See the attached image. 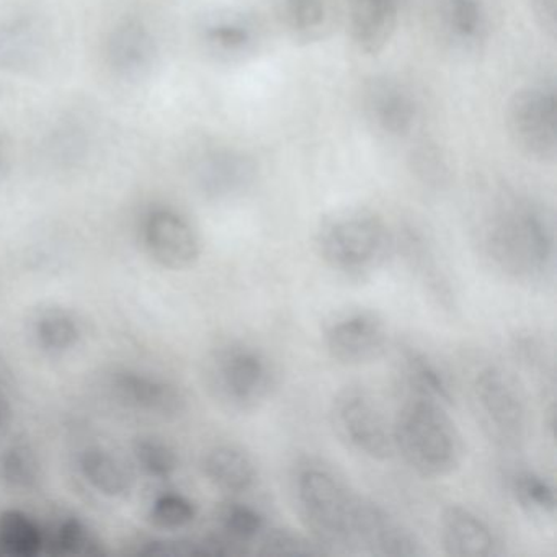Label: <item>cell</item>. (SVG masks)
Returning <instances> with one entry per match:
<instances>
[{"label":"cell","mask_w":557,"mask_h":557,"mask_svg":"<svg viewBox=\"0 0 557 557\" xmlns=\"http://www.w3.org/2000/svg\"><path fill=\"white\" fill-rule=\"evenodd\" d=\"M331 423L338 438L358 455L373 461H386L396 453L393 423L363 387H345L334 397Z\"/></svg>","instance_id":"obj_7"},{"label":"cell","mask_w":557,"mask_h":557,"mask_svg":"<svg viewBox=\"0 0 557 557\" xmlns=\"http://www.w3.org/2000/svg\"><path fill=\"white\" fill-rule=\"evenodd\" d=\"M0 478L15 491H32L40 481V461L28 445H14L0 456Z\"/></svg>","instance_id":"obj_28"},{"label":"cell","mask_w":557,"mask_h":557,"mask_svg":"<svg viewBox=\"0 0 557 557\" xmlns=\"http://www.w3.org/2000/svg\"><path fill=\"white\" fill-rule=\"evenodd\" d=\"M295 491L299 515L324 553L357 549L358 497L332 472L322 468L302 469L296 478Z\"/></svg>","instance_id":"obj_4"},{"label":"cell","mask_w":557,"mask_h":557,"mask_svg":"<svg viewBox=\"0 0 557 557\" xmlns=\"http://www.w3.org/2000/svg\"><path fill=\"white\" fill-rule=\"evenodd\" d=\"M208 386L234 412L259 409L276 386L272 360L252 345L231 344L214 351L207 370Z\"/></svg>","instance_id":"obj_5"},{"label":"cell","mask_w":557,"mask_h":557,"mask_svg":"<svg viewBox=\"0 0 557 557\" xmlns=\"http://www.w3.org/2000/svg\"><path fill=\"white\" fill-rule=\"evenodd\" d=\"M57 546L61 553L84 554L92 553V534L79 518H66L57 531Z\"/></svg>","instance_id":"obj_33"},{"label":"cell","mask_w":557,"mask_h":557,"mask_svg":"<svg viewBox=\"0 0 557 557\" xmlns=\"http://www.w3.org/2000/svg\"><path fill=\"white\" fill-rule=\"evenodd\" d=\"M394 451L423 479H443L461 466L465 443L445 406L407 396L393 422Z\"/></svg>","instance_id":"obj_2"},{"label":"cell","mask_w":557,"mask_h":557,"mask_svg":"<svg viewBox=\"0 0 557 557\" xmlns=\"http://www.w3.org/2000/svg\"><path fill=\"white\" fill-rule=\"evenodd\" d=\"M364 120L386 139L409 138L419 128L422 103L410 84L399 77L381 76L368 83L361 97Z\"/></svg>","instance_id":"obj_9"},{"label":"cell","mask_w":557,"mask_h":557,"mask_svg":"<svg viewBox=\"0 0 557 557\" xmlns=\"http://www.w3.org/2000/svg\"><path fill=\"white\" fill-rule=\"evenodd\" d=\"M205 51L221 63H243L259 51L262 28L252 15L236 9L213 12L198 32Z\"/></svg>","instance_id":"obj_14"},{"label":"cell","mask_w":557,"mask_h":557,"mask_svg":"<svg viewBox=\"0 0 557 557\" xmlns=\"http://www.w3.org/2000/svg\"><path fill=\"white\" fill-rule=\"evenodd\" d=\"M432 24L449 51L475 54L491 38V4L488 0H433Z\"/></svg>","instance_id":"obj_12"},{"label":"cell","mask_w":557,"mask_h":557,"mask_svg":"<svg viewBox=\"0 0 557 557\" xmlns=\"http://www.w3.org/2000/svg\"><path fill=\"white\" fill-rule=\"evenodd\" d=\"M513 495L518 505L534 517H553L556 511L553 485L534 472H520L513 479Z\"/></svg>","instance_id":"obj_29"},{"label":"cell","mask_w":557,"mask_h":557,"mask_svg":"<svg viewBox=\"0 0 557 557\" xmlns=\"http://www.w3.org/2000/svg\"><path fill=\"white\" fill-rule=\"evenodd\" d=\"M440 537L445 553L453 557L494 556V531L479 515L461 505H451L440 520Z\"/></svg>","instance_id":"obj_19"},{"label":"cell","mask_w":557,"mask_h":557,"mask_svg":"<svg viewBox=\"0 0 557 557\" xmlns=\"http://www.w3.org/2000/svg\"><path fill=\"white\" fill-rule=\"evenodd\" d=\"M47 28L30 12H17L0 22V67L22 70L32 66L44 53Z\"/></svg>","instance_id":"obj_21"},{"label":"cell","mask_w":557,"mask_h":557,"mask_svg":"<svg viewBox=\"0 0 557 557\" xmlns=\"http://www.w3.org/2000/svg\"><path fill=\"white\" fill-rule=\"evenodd\" d=\"M106 57L110 71L120 79H145L158 63L154 32L143 18H122L107 38Z\"/></svg>","instance_id":"obj_15"},{"label":"cell","mask_w":557,"mask_h":557,"mask_svg":"<svg viewBox=\"0 0 557 557\" xmlns=\"http://www.w3.org/2000/svg\"><path fill=\"white\" fill-rule=\"evenodd\" d=\"M400 371L409 396L433 400L445 407L453 404V389L445 373L426 355L417 350L404 351Z\"/></svg>","instance_id":"obj_23"},{"label":"cell","mask_w":557,"mask_h":557,"mask_svg":"<svg viewBox=\"0 0 557 557\" xmlns=\"http://www.w3.org/2000/svg\"><path fill=\"white\" fill-rule=\"evenodd\" d=\"M4 406H2V400H0V432H2V426H4Z\"/></svg>","instance_id":"obj_36"},{"label":"cell","mask_w":557,"mask_h":557,"mask_svg":"<svg viewBox=\"0 0 557 557\" xmlns=\"http://www.w3.org/2000/svg\"><path fill=\"white\" fill-rule=\"evenodd\" d=\"M79 468L86 481L107 497H125L135 484L125 462L106 449H86L81 455Z\"/></svg>","instance_id":"obj_24"},{"label":"cell","mask_w":557,"mask_h":557,"mask_svg":"<svg viewBox=\"0 0 557 557\" xmlns=\"http://www.w3.org/2000/svg\"><path fill=\"white\" fill-rule=\"evenodd\" d=\"M256 181V159L236 146H211L198 154L194 164L195 185L211 201L244 197Z\"/></svg>","instance_id":"obj_10"},{"label":"cell","mask_w":557,"mask_h":557,"mask_svg":"<svg viewBox=\"0 0 557 557\" xmlns=\"http://www.w3.org/2000/svg\"><path fill=\"white\" fill-rule=\"evenodd\" d=\"M146 253L168 270H187L197 263L201 240L185 214L168 205H152L139 220Z\"/></svg>","instance_id":"obj_8"},{"label":"cell","mask_w":557,"mask_h":557,"mask_svg":"<svg viewBox=\"0 0 557 557\" xmlns=\"http://www.w3.org/2000/svg\"><path fill=\"white\" fill-rule=\"evenodd\" d=\"M474 400L485 425L505 442H518L527 429V407L515 381L500 368L475 374Z\"/></svg>","instance_id":"obj_11"},{"label":"cell","mask_w":557,"mask_h":557,"mask_svg":"<svg viewBox=\"0 0 557 557\" xmlns=\"http://www.w3.org/2000/svg\"><path fill=\"white\" fill-rule=\"evenodd\" d=\"M355 541L357 549L376 556L412 557L423 554L416 534L410 533L383 507L363 498H358Z\"/></svg>","instance_id":"obj_17"},{"label":"cell","mask_w":557,"mask_h":557,"mask_svg":"<svg viewBox=\"0 0 557 557\" xmlns=\"http://www.w3.org/2000/svg\"><path fill=\"white\" fill-rule=\"evenodd\" d=\"M507 129L521 154L536 162L557 156V92L553 83L521 87L507 107Z\"/></svg>","instance_id":"obj_6"},{"label":"cell","mask_w":557,"mask_h":557,"mask_svg":"<svg viewBox=\"0 0 557 557\" xmlns=\"http://www.w3.org/2000/svg\"><path fill=\"white\" fill-rule=\"evenodd\" d=\"M34 335L41 351L63 355L76 347L81 331L73 315L60 309H51L35 321Z\"/></svg>","instance_id":"obj_26"},{"label":"cell","mask_w":557,"mask_h":557,"mask_svg":"<svg viewBox=\"0 0 557 557\" xmlns=\"http://www.w3.org/2000/svg\"><path fill=\"white\" fill-rule=\"evenodd\" d=\"M8 146H5L2 135H0V181H2L5 172H8Z\"/></svg>","instance_id":"obj_35"},{"label":"cell","mask_w":557,"mask_h":557,"mask_svg":"<svg viewBox=\"0 0 557 557\" xmlns=\"http://www.w3.org/2000/svg\"><path fill=\"white\" fill-rule=\"evenodd\" d=\"M531 8L540 27L554 37L557 27V0H531Z\"/></svg>","instance_id":"obj_34"},{"label":"cell","mask_w":557,"mask_h":557,"mask_svg":"<svg viewBox=\"0 0 557 557\" xmlns=\"http://www.w3.org/2000/svg\"><path fill=\"white\" fill-rule=\"evenodd\" d=\"M0 546L15 557H35L44 549V533L34 518L21 510L0 515Z\"/></svg>","instance_id":"obj_25"},{"label":"cell","mask_w":557,"mask_h":557,"mask_svg":"<svg viewBox=\"0 0 557 557\" xmlns=\"http://www.w3.org/2000/svg\"><path fill=\"white\" fill-rule=\"evenodd\" d=\"M404 0H342V17L354 47L364 57L386 50L399 27Z\"/></svg>","instance_id":"obj_16"},{"label":"cell","mask_w":557,"mask_h":557,"mask_svg":"<svg viewBox=\"0 0 557 557\" xmlns=\"http://www.w3.org/2000/svg\"><path fill=\"white\" fill-rule=\"evenodd\" d=\"M112 387L126 406L135 407L152 416H181L185 409L182 391L169 381L133 370H120L113 374Z\"/></svg>","instance_id":"obj_18"},{"label":"cell","mask_w":557,"mask_h":557,"mask_svg":"<svg viewBox=\"0 0 557 557\" xmlns=\"http://www.w3.org/2000/svg\"><path fill=\"white\" fill-rule=\"evenodd\" d=\"M482 247L500 272L517 280L540 278L553 265V220L528 198H508L485 221Z\"/></svg>","instance_id":"obj_1"},{"label":"cell","mask_w":557,"mask_h":557,"mask_svg":"<svg viewBox=\"0 0 557 557\" xmlns=\"http://www.w3.org/2000/svg\"><path fill=\"white\" fill-rule=\"evenodd\" d=\"M276 17L289 40L314 45L334 30L337 5L334 0H276Z\"/></svg>","instance_id":"obj_20"},{"label":"cell","mask_w":557,"mask_h":557,"mask_svg":"<svg viewBox=\"0 0 557 557\" xmlns=\"http://www.w3.org/2000/svg\"><path fill=\"white\" fill-rule=\"evenodd\" d=\"M197 517V507L190 498L177 492L159 495L152 504L149 518L162 530H181Z\"/></svg>","instance_id":"obj_30"},{"label":"cell","mask_w":557,"mask_h":557,"mask_svg":"<svg viewBox=\"0 0 557 557\" xmlns=\"http://www.w3.org/2000/svg\"><path fill=\"white\" fill-rule=\"evenodd\" d=\"M208 481L227 494H243L256 482V465L240 448L231 445L214 446L203 459Z\"/></svg>","instance_id":"obj_22"},{"label":"cell","mask_w":557,"mask_h":557,"mask_svg":"<svg viewBox=\"0 0 557 557\" xmlns=\"http://www.w3.org/2000/svg\"><path fill=\"white\" fill-rule=\"evenodd\" d=\"M394 236L384 218L364 207L341 208L315 231V249L329 269L351 280L373 275L386 262Z\"/></svg>","instance_id":"obj_3"},{"label":"cell","mask_w":557,"mask_h":557,"mask_svg":"<svg viewBox=\"0 0 557 557\" xmlns=\"http://www.w3.org/2000/svg\"><path fill=\"white\" fill-rule=\"evenodd\" d=\"M135 458L143 472L154 479L171 478L178 466L174 449L168 443L151 436L135 443Z\"/></svg>","instance_id":"obj_32"},{"label":"cell","mask_w":557,"mask_h":557,"mask_svg":"<svg viewBox=\"0 0 557 557\" xmlns=\"http://www.w3.org/2000/svg\"><path fill=\"white\" fill-rule=\"evenodd\" d=\"M389 335L376 312L358 311L329 325L324 335L325 350L344 367H360L380 360Z\"/></svg>","instance_id":"obj_13"},{"label":"cell","mask_w":557,"mask_h":557,"mask_svg":"<svg viewBox=\"0 0 557 557\" xmlns=\"http://www.w3.org/2000/svg\"><path fill=\"white\" fill-rule=\"evenodd\" d=\"M218 521H220L224 537L234 546L257 540L265 527V521L259 510L250 505L239 504V502H230L224 505L218 515Z\"/></svg>","instance_id":"obj_27"},{"label":"cell","mask_w":557,"mask_h":557,"mask_svg":"<svg viewBox=\"0 0 557 557\" xmlns=\"http://www.w3.org/2000/svg\"><path fill=\"white\" fill-rule=\"evenodd\" d=\"M257 553L263 556H314L324 554L314 540L285 528H273L260 534Z\"/></svg>","instance_id":"obj_31"}]
</instances>
